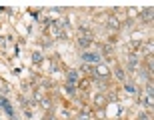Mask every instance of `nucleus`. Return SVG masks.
<instances>
[{"label":"nucleus","mask_w":154,"mask_h":120,"mask_svg":"<svg viewBox=\"0 0 154 120\" xmlns=\"http://www.w3.org/2000/svg\"><path fill=\"white\" fill-rule=\"evenodd\" d=\"M104 100H106V98H104V94H98V96H96V102L98 104H104Z\"/></svg>","instance_id":"obj_13"},{"label":"nucleus","mask_w":154,"mask_h":120,"mask_svg":"<svg viewBox=\"0 0 154 120\" xmlns=\"http://www.w3.org/2000/svg\"><path fill=\"white\" fill-rule=\"evenodd\" d=\"M66 78H68V84H78L80 76H78V72H76V70H70L68 74H66Z\"/></svg>","instance_id":"obj_5"},{"label":"nucleus","mask_w":154,"mask_h":120,"mask_svg":"<svg viewBox=\"0 0 154 120\" xmlns=\"http://www.w3.org/2000/svg\"><path fill=\"white\" fill-rule=\"evenodd\" d=\"M114 74H116V78H118L120 82H124V70H122V68H118V66H116V70H114Z\"/></svg>","instance_id":"obj_9"},{"label":"nucleus","mask_w":154,"mask_h":120,"mask_svg":"<svg viewBox=\"0 0 154 120\" xmlns=\"http://www.w3.org/2000/svg\"><path fill=\"white\" fill-rule=\"evenodd\" d=\"M104 54H112V46H110V44L104 46Z\"/></svg>","instance_id":"obj_14"},{"label":"nucleus","mask_w":154,"mask_h":120,"mask_svg":"<svg viewBox=\"0 0 154 120\" xmlns=\"http://www.w3.org/2000/svg\"><path fill=\"white\" fill-rule=\"evenodd\" d=\"M142 22H152V8H144L142 10Z\"/></svg>","instance_id":"obj_6"},{"label":"nucleus","mask_w":154,"mask_h":120,"mask_svg":"<svg viewBox=\"0 0 154 120\" xmlns=\"http://www.w3.org/2000/svg\"><path fill=\"white\" fill-rule=\"evenodd\" d=\"M138 120H152V118H150V114H140Z\"/></svg>","instance_id":"obj_16"},{"label":"nucleus","mask_w":154,"mask_h":120,"mask_svg":"<svg viewBox=\"0 0 154 120\" xmlns=\"http://www.w3.org/2000/svg\"><path fill=\"white\" fill-rule=\"evenodd\" d=\"M136 64H138L136 52H130V54H128V70H136Z\"/></svg>","instance_id":"obj_4"},{"label":"nucleus","mask_w":154,"mask_h":120,"mask_svg":"<svg viewBox=\"0 0 154 120\" xmlns=\"http://www.w3.org/2000/svg\"><path fill=\"white\" fill-rule=\"evenodd\" d=\"M128 14H130V18H132V16H136V14H138V10H134V8H130V10H128Z\"/></svg>","instance_id":"obj_18"},{"label":"nucleus","mask_w":154,"mask_h":120,"mask_svg":"<svg viewBox=\"0 0 154 120\" xmlns=\"http://www.w3.org/2000/svg\"><path fill=\"white\" fill-rule=\"evenodd\" d=\"M66 92L72 94V92H74V84H66Z\"/></svg>","instance_id":"obj_17"},{"label":"nucleus","mask_w":154,"mask_h":120,"mask_svg":"<svg viewBox=\"0 0 154 120\" xmlns=\"http://www.w3.org/2000/svg\"><path fill=\"white\" fill-rule=\"evenodd\" d=\"M106 26H108V30H118L120 28V20H118V16H108L106 18Z\"/></svg>","instance_id":"obj_3"},{"label":"nucleus","mask_w":154,"mask_h":120,"mask_svg":"<svg viewBox=\"0 0 154 120\" xmlns=\"http://www.w3.org/2000/svg\"><path fill=\"white\" fill-rule=\"evenodd\" d=\"M92 72H94L96 76H100V78H104V80L110 76V70L106 68L104 64H96V66H92Z\"/></svg>","instance_id":"obj_2"},{"label":"nucleus","mask_w":154,"mask_h":120,"mask_svg":"<svg viewBox=\"0 0 154 120\" xmlns=\"http://www.w3.org/2000/svg\"><path fill=\"white\" fill-rule=\"evenodd\" d=\"M124 88H126L128 94H136V86H134V84H124Z\"/></svg>","instance_id":"obj_10"},{"label":"nucleus","mask_w":154,"mask_h":120,"mask_svg":"<svg viewBox=\"0 0 154 120\" xmlns=\"http://www.w3.org/2000/svg\"><path fill=\"white\" fill-rule=\"evenodd\" d=\"M82 60L88 64H100V54H96V52H82Z\"/></svg>","instance_id":"obj_1"},{"label":"nucleus","mask_w":154,"mask_h":120,"mask_svg":"<svg viewBox=\"0 0 154 120\" xmlns=\"http://www.w3.org/2000/svg\"><path fill=\"white\" fill-rule=\"evenodd\" d=\"M44 120H56V118H54V114H52V112H46Z\"/></svg>","instance_id":"obj_15"},{"label":"nucleus","mask_w":154,"mask_h":120,"mask_svg":"<svg viewBox=\"0 0 154 120\" xmlns=\"http://www.w3.org/2000/svg\"><path fill=\"white\" fill-rule=\"evenodd\" d=\"M0 90H2V94H8V90H10V86H8V84L4 82V84H0Z\"/></svg>","instance_id":"obj_12"},{"label":"nucleus","mask_w":154,"mask_h":120,"mask_svg":"<svg viewBox=\"0 0 154 120\" xmlns=\"http://www.w3.org/2000/svg\"><path fill=\"white\" fill-rule=\"evenodd\" d=\"M40 104L44 106L46 110H50L52 108V102H50V98H40Z\"/></svg>","instance_id":"obj_8"},{"label":"nucleus","mask_w":154,"mask_h":120,"mask_svg":"<svg viewBox=\"0 0 154 120\" xmlns=\"http://www.w3.org/2000/svg\"><path fill=\"white\" fill-rule=\"evenodd\" d=\"M32 62H34V64L42 62V54H40V52H34V54H32Z\"/></svg>","instance_id":"obj_11"},{"label":"nucleus","mask_w":154,"mask_h":120,"mask_svg":"<svg viewBox=\"0 0 154 120\" xmlns=\"http://www.w3.org/2000/svg\"><path fill=\"white\" fill-rule=\"evenodd\" d=\"M90 42H92V38H88V36H86V38H84V36H80V38H78V44L82 46V48L90 46Z\"/></svg>","instance_id":"obj_7"}]
</instances>
